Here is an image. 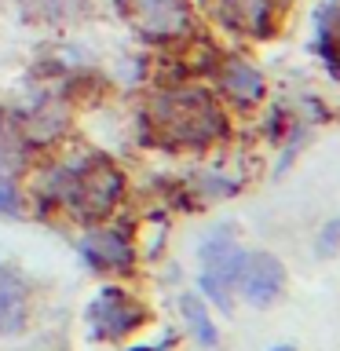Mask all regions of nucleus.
Returning a JSON list of instances; mask_svg holds the SVG:
<instances>
[{"label":"nucleus","mask_w":340,"mask_h":351,"mask_svg":"<svg viewBox=\"0 0 340 351\" xmlns=\"http://www.w3.org/2000/svg\"><path fill=\"white\" fill-rule=\"evenodd\" d=\"M337 249H340V216L333 223H326L322 234H318V256H333Z\"/></svg>","instance_id":"15"},{"label":"nucleus","mask_w":340,"mask_h":351,"mask_svg":"<svg viewBox=\"0 0 340 351\" xmlns=\"http://www.w3.org/2000/svg\"><path fill=\"white\" fill-rule=\"evenodd\" d=\"M212 73H216V88L238 106H256L260 99L267 95V81H263V73L245 59V55H227V59H219Z\"/></svg>","instance_id":"9"},{"label":"nucleus","mask_w":340,"mask_h":351,"mask_svg":"<svg viewBox=\"0 0 340 351\" xmlns=\"http://www.w3.org/2000/svg\"><path fill=\"white\" fill-rule=\"evenodd\" d=\"M132 351H154V348H132Z\"/></svg>","instance_id":"18"},{"label":"nucleus","mask_w":340,"mask_h":351,"mask_svg":"<svg viewBox=\"0 0 340 351\" xmlns=\"http://www.w3.org/2000/svg\"><path fill=\"white\" fill-rule=\"evenodd\" d=\"M44 202L62 208L84 223L106 219L125 197V172L117 169L103 154H88V158L55 165L44 172Z\"/></svg>","instance_id":"2"},{"label":"nucleus","mask_w":340,"mask_h":351,"mask_svg":"<svg viewBox=\"0 0 340 351\" xmlns=\"http://www.w3.org/2000/svg\"><path fill=\"white\" fill-rule=\"evenodd\" d=\"M81 256L92 271L103 274H125L136 260V245H132V234L121 227H95L88 230L81 241Z\"/></svg>","instance_id":"7"},{"label":"nucleus","mask_w":340,"mask_h":351,"mask_svg":"<svg viewBox=\"0 0 340 351\" xmlns=\"http://www.w3.org/2000/svg\"><path fill=\"white\" fill-rule=\"evenodd\" d=\"M318 55H326L329 70L340 73V4L318 11Z\"/></svg>","instance_id":"12"},{"label":"nucleus","mask_w":340,"mask_h":351,"mask_svg":"<svg viewBox=\"0 0 340 351\" xmlns=\"http://www.w3.org/2000/svg\"><path fill=\"white\" fill-rule=\"evenodd\" d=\"M22 158H26V136H22V128L0 110V180H15Z\"/></svg>","instance_id":"11"},{"label":"nucleus","mask_w":340,"mask_h":351,"mask_svg":"<svg viewBox=\"0 0 340 351\" xmlns=\"http://www.w3.org/2000/svg\"><path fill=\"white\" fill-rule=\"evenodd\" d=\"M77 4V0H22V8H26V15L33 19H59L66 15Z\"/></svg>","instance_id":"14"},{"label":"nucleus","mask_w":340,"mask_h":351,"mask_svg":"<svg viewBox=\"0 0 340 351\" xmlns=\"http://www.w3.org/2000/svg\"><path fill=\"white\" fill-rule=\"evenodd\" d=\"M271 351H296V348H289V344H278V348H271Z\"/></svg>","instance_id":"17"},{"label":"nucleus","mask_w":340,"mask_h":351,"mask_svg":"<svg viewBox=\"0 0 340 351\" xmlns=\"http://www.w3.org/2000/svg\"><path fill=\"white\" fill-rule=\"evenodd\" d=\"M202 289L208 300H216L219 311H234L230 304V293L238 285V274H241V263H245V249L230 238V230H216L212 238L202 245Z\"/></svg>","instance_id":"4"},{"label":"nucleus","mask_w":340,"mask_h":351,"mask_svg":"<svg viewBox=\"0 0 340 351\" xmlns=\"http://www.w3.org/2000/svg\"><path fill=\"white\" fill-rule=\"evenodd\" d=\"M143 128L165 150H205L227 136V114L208 88L180 81L147 99Z\"/></svg>","instance_id":"1"},{"label":"nucleus","mask_w":340,"mask_h":351,"mask_svg":"<svg viewBox=\"0 0 340 351\" xmlns=\"http://www.w3.org/2000/svg\"><path fill=\"white\" fill-rule=\"evenodd\" d=\"M117 4L128 26L154 44L183 40L194 29V11L186 0H117Z\"/></svg>","instance_id":"3"},{"label":"nucleus","mask_w":340,"mask_h":351,"mask_svg":"<svg viewBox=\"0 0 340 351\" xmlns=\"http://www.w3.org/2000/svg\"><path fill=\"white\" fill-rule=\"evenodd\" d=\"M216 15L241 37L267 40L278 26V0H216Z\"/></svg>","instance_id":"8"},{"label":"nucleus","mask_w":340,"mask_h":351,"mask_svg":"<svg viewBox=\"0 0 340 351\" xmlns=\"http://www.w3.org/2000/svg\"><path fill=\"white\" fill-rule=\"evenodd\" d=\"M29 322V285L19 271L0 263V333H22Z\"/></svg>","instance_id":"10"},{"label":"nucleus","mask_w":340,"mask_h":351,"mask_svg":"<svg viewBox=\"0 0 340 351\" xmlns=\"http://www.w3.org/2000/svg\"><path fill=\"white\" fill-rule=\"evenodd\" d=\"M19 208V191H15V180H0V216L15 213Z\"/></svg>","instance_id":"16"},{"label":"nucleus","mask_w":340,"mask_h":351,"mask_svg":"<svg viewBox=\"0 0 340 351\" xmlns=\"http://www.w3.org/2000/svg\"><path fill=\"white\" fill-rule=\"evenodd\" d=\"M180 311H183V318H186V326H191V333L202 340L205 348H216L219 333H216L212 318H208V311H205V300H202V296H197V293H183V296H180Z\"/></svg>","instance_id":"13"},{"label":"nucleus","mask_w":340,"mask_h":351,"mask_svg":"<svg viewBox=\"0 0 340 351\" xmlns=\"http://www.w3.org/2000/svg\"><path fill=\"white\" fill-rule=\"evenodd\" d=\"M143 322H147V307L132 300L125 289H114V285L99 289V296L88 304V326H92V337L99 340H121L136 333Z\"/></svg>","instance_id":"5"},{"label":"nucleus","mask_w":340,"mask_h":351,"mask_svg":"<svg viewBox=\"0 0 340 351\" xmlns=\"http://www.w3.org/2000/svg\"><path fill=\"white\" fill-rule=\"evenodd\" d=\"M234 289L245 296L252 307H271L285 289L282 260L271 256V252H245V263H241V274H238Z\"/></svg>","instance_id":"6"}]
</instances>
